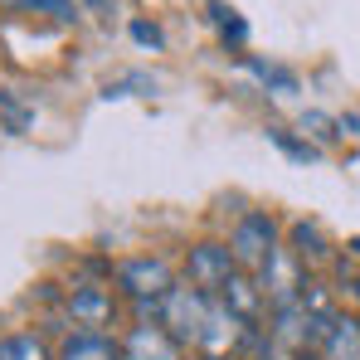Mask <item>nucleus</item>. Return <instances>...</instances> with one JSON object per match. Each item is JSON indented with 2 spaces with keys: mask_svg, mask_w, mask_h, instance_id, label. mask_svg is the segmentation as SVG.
I'll return each mask as SVG.
<instances>
[{
  "mask_svg": "<svg viewBox=\"0 0 360 360\" xmlns=\"http://www.w3.org/2000/svg\"><path fill=\"white\" fill-rule=\"evenodd\" d=\"M210 302L200 288H171L161 307H156V326H166L176 336V346H195L200 331H205V316H210Z\"/></svg>",
  "mask_w": 360,
  "mask_h": 360,
  "instance_id": "obj_1",
  "label": "nucleus"
},
{
  "mask_svg": "<svg viewBox=\"0 0 360 360\" xmlns=\"http://www.w3.org/2000/svg\"><path fill=\"white\" fill-rule=\"evenodd\" d=\"M283 243H278V224L268 219V214H243L239 224H234V239H229V253H234V263H239L243 273H263L268 268V258L278 253Z\"/></svg>",
  "mask_w": 360,
  "mask_h": 360,
  "instance_id": "obj_2",
  "label": "nucleus"
},
{
  "mask_svg": "<svg viewBox=\"0 0 360 360\" xmlns=\"http://www.w3.org/2000/svg\"><path fill=\"white\" fill-rule=\"evenodd\" d=\"M117 288L141 302V311H156L161 297L176 288V278L161 258H127V263H117Z\"/></svg>",
  "mask_w": 360,
  "mask_h": 360,
  "instance_id": "obj_3",
  "label": "nucleus"
},
{
  "mask_svg": "<svg viewBox=\"0 0 360 360\" xmlns=\"http://www.w3.org/2000/svg\"><path fill=\"white\" fill-rule=\"evenodd\" d=\"M185 273H190V288H200L205 297H219L229 288V278L239 273L229 243H195L190 258H185Z\"/></svg>",
  "mask_w": 360,
  "mask_h": 360,
  "instance_id": "obj_4",
  "label": "nucleus"
},
{
  "mask_svg": "<svg viewBox=\"0 0 360 360\" xmlns=\"http://www.w3.org/2000/svg\"><path fill=\"white\" fill-rule=\"evenodd\" d=\"M122 360H180V346L166 326L141 321V326H131V336L122 346Z\"/></svg>",
  "mask_w": 360,
  "mask_h": 360,
  "instance_id": "obj_5",
  "label": "nucleus"
},
{
  "mask_svg": "<svg viewBox=\"0 0 360 360\" xmlns=\"http://www.w3.org/2000/svg\"><path fill=\"white\" fill-rule=\"evenodd\" d=\"M316 351H321V360H360V321L336 311V321L326 326Z\"/></svg>",
  "mask_w": 360,
  "mask_h": 360,
  "instance_id": "obj_6",
  "label": "nucleus"
},
{
  "mask_svg": "<svg viewBox=\"0 0 360 360\" xmlns=\"http://www.w3.org/2000/svg\"><path fill=\"white\" fill-rule=\"evenodd\" d=\"M68 311H73V321H83V326H103V321L112 316V297H108V288L83 283V288H73Z\"/></svg>",
  "mask_w": 360,
  "mask_h": 360,
  "instance_id": "obj_7",
  "label": "nucleus"
},
{
  "mask_svg": "<svg viewBox=\"0 0 360 360\" xmlns=\"http://www.w3.org/2000/svg\"><path fill=\"white\" fill-rule=\"evenodd\" d=\"M59 360H122V351L108 341V336L83 331V336H68V341H63V356Z\"/></svg>",
  "mask_w": 360,
  "mask_h": 360,
  "instance_id": "obj_8",
  "label": "nucleus"
},
{
  "mask_svg": "<svg viewBox=\"0 0 360 360\" xmlns=\"http://www.w3.org/2000/svg\"><path fill=\"white\" fill-rule=\"evenodd\" d=\"M292 253H297L302 263L326 258V239H321V229H316V224H307V219H297V224H292Z\"/></svg>",
  "mask_w": 360,
  "mask_h": 360,
  "instance_id": "obj_9",
  "label": "nucleus"
},
{
  "mask_svg": "<svg viewBox=\"0 0 360 360\" xmlns=\"http://www.w3.org/2000/svg\"><path fill=\"white\" fill-rule=\"evenodd\" d=\"M15 10H34V15H49V20H59V25H68V20H78L73 15V0H10Z\"/></svg>",
  "mask_w": 360,
  "mask_h": 360,
  "instance_id": "obj_10",
  "label": "nucleus"
},
{
  "mask_svg": "<svg viewBox=\"0 0 360 360\" xmlns=\"http://www.w3.org/2000/svg\"><path fill=\"white\" fill-rule=\"evenodd\" d=\"M273 141H278V146H283L288 156H297V161H311V156H316V146H311V141H292V136H288L283 127H273Z\"/></svg>",
  "mask_w": 360,
  "mask_h": 360,
  "instance_id": "obj_11",
  "label": "nucleus"
},
{
  "mask_svg": "<svg viewBox=\"0 0 360 360\" xmlns=\"http://www.w3.org/2000/svg\"><path fill=\"white\" fill-rule=\"evenodd\" d=\"M0 360H20V346H15V336H5V341H0Z\"/></svg>",
  "mask_w": 360,
  "mask_h": 360,
  "instance_id": "obj_12",
  "label": "nucleus"
},
{
  "mask_svg": "<svg viewBox=\"0 0 360 360\" xmlns=\"http://www.w3.org/2000/svg\"><path fill=\"white\" fill-rule=\"evenodd\" d=\"M131 34H136V39H141V44H161V34H156V30H146V25H136V30H131Z\"/></svg>",
  "mask_w": 360,
  "mask_h": 360,
  "instance_id": "obj_13",
  "label": "nucleus"
},
{
  "mask_svg": "<svg viewBox=\"0 0 360 360\" xmlns=\"http://www.w3.org/2000/svg\"><path fill=\"white\" fill-rule=\"evenodd\" d=\"M83 5H88V10H112L117 0H83Z\"/></svg>",
  "mask_w": 360,
  "mask_h": 360,
  "instance_id": "obj_14",
  "label": "nucleus"
},
{
  "mask_svg": "<svg viewBox=\"0 0 360 360\" xmlns=\"http://www.w3.org/2000/svg\"><path fill=\"white\" fill-rule=\"evenodd\" d=\"M195 360H229V356H205V351H200V356H195Z\"/></svg>",
  "mask_w": 360,
  "mask_h": 360,
  "instance_id": "obj_15",
  "label": "nucleus"
},
{
  "mask_svg": "<svg viewBox=\"0 0 360 360\" xmlns=\"http://www.w3.org/2000/svg\"><path fill=\"white\" fill-rule=\"evenodd\" d=\"M297 360H311V356H307V351H297Z\"/></svg>",
  "mask_w": 360,
  "mask_h": 360,
  "instance_id": "obj_16",
  "label": "nucleus"
}]
</instances>
